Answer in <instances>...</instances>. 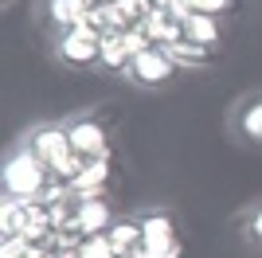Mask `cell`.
Returning <instances> with one entry per match:
<instances>
[{"mask_svg": "<svg viewBox=\"0 0 262 258\" xmlns=\"http://www.w3.org/2000/svg\"><path fill=\"white\" fill-rule=\"evenodd\" d=\"M24 149L32 153L51 176H59V180L71 184L78 176V161H75V149H71V137H67V125H39V129H32L28 141H24Z\"/></svg>", "mask_w": 262, "mask_h": 258, "instance_id": "cell-1", "label": "cell"}, {"mask_svg": "<svg viewBox=\"0 0 262 258\" xmlns=\"http://www.w3.org/2000/svg\"><path fill=\"white\" fill-rule=\"evenodd\" d=\"M51 172L35 161L28 149H16L4 161V200H24V204H35L43 196Z\"/></svg>", "mask_w": 262, "mask_h": 258, "instance_id": "cell-2", "label": "cell"}, {"mask_svg": "<svg viewBox=\"0 0 262 258\" xmlns=\"http://www.w3.org/2000/svg\"><path fill=\"white\" fill-rule=\"evenodd\" d=\"M67 137H71V149H75L78 172L90 168V164L110 161V133H106V125H102V118L82 114V118L67 121Z\"/></svg>", "mask_w": 262, "mask_h": 258, "instance_id": "cell-3", "label": "cell"}, {"mask_svg": "<svg viewBox=\"0 0 262 258\" xmlns=\"http://www.w3.org/2000/svg\"><path fill=\"white\" fill-rule=\"evenodd\" d=\"M141 231H145V243H141L137 258H180L184 254V243L176 235V223L168 211H145Z\"/></svg>", "mask_w": 262, "mask_h": 258, "instance_id": "cell-4", "label": "cell"}, {"mask_svg": "<svg viewBox=\"0 0 262 258\" xmlns=\"http://www.w3.org/2000/svg\"><path fill=\"white\" fill-rule=\"evenodd\" d=\"M59 59L67 67H98L102 59V35H94L90 28H71L59 35Z\"/></svg>", "mask_w": 262, "mask_h": 258, "instance_id": "cell-5", "label": "cell"}, {"mask_svg": "<svg viewBox=\"0 0 262 258\" xmlns=\"http://www.w3.org/2000/svg\"><path fill=\"white\" fill-rule=\"evenodd\" d=\"M176 71H180V63H176L164 47H149V51L133 55L125 78H133V82H141V86H161V82H168Z\"/></svg>", "mask_w": 262, "mask_h": 258, "instance_id": "cell-6", "label": "cell"}, {"mask_svg": "<svg viewBox=\"0 0 262 258\" xmlns=\"http://www.w3.org/2000/svg\"><path fill=\"white\" fill-rule=\"evenodd\" d=\"M110 247L118 250V258H137L141 254V243H145V231H141V215L133 219V215H121V219H114L106 231Z\"/></svg>", "mask_w": 262, "mask_h": 258, "instance_id": "cell-7", "label": "cell"}, {"mask_svg": "<svg viewBox=\"0 0 262 258\" xmlns=\"http://www.w3.org/2000/svg\"><path fill=\"white\" fill-rule=\"evenodd\" d=\"M141 32L149 35V43H153V47H172V43L184 39V20H180L176 12H157V8H153V16L145 20Z\"/></svg>", "mask_w": 262, "mask_h": 258, "instance_id": "cell-8", "label": "cell"}, {"mask_svg": "<svg viewBox=\"0 0 262 258\" xmlns=\"http://www.w3.org/2000/svg\"><path fill=\"white\" fill-rule=\"evenodd\" d=\"M129 63H133V51L125 35H102V59L98 67L110 71V75H129Z\"/></svg>", "mask_w": 262, "mask_h": 258, "instance_id": "cell-9", "label": "cell"}, {"mask_svg": "<svg viewBox=\"0 0 262 258\" xmlns=\"http://www.w3.org/2000/svg\"><path fill=\"white\" fill-rule=\"evenodd\" d=\"M184 35L188 39H196V43H204V47H219L223 43V28H219V20L215 16H204V12H192L184 20Z\"/></svg>", "mask_w": 262, "mask_h": 258, "instance_id": "cell-10", "label": "cell"}, {"mask_svg": "<svg viewBox=\"0 0 262 258\" xmlns=\"http://www.w3.org/2000/svg\"><path fill=\"white\" fill-rule=\"evenodd\" d=\"M47 16H51V24L59 32H71L86 16V0H47Z\"/></svg>", "mask_w": 262, "mask_h": 258, "instance_id": "cell-11", "label": "cell"}, {"mask_svg": "<svg viewBox=\"0 0 262 258\" xmlns=\"http://www.w3.org/2000/svg\"><path fill=\"white\" fill-rule=\"evenodd\" d=\"M164 51L172 55L180 67H204V63H211L215 59V47H204V43H196V39H180V43H172V47H164Z\"/></svg>", "mask_w": 262, "mask_h": 258, "instance_id": "cell-12", "label": "cell"}, {"mask_svg": "<svg viewBox=\"0 0 262 258\" xmlns=\"http://www.w3.org/2000/svg\"><path fill=\"white\" fill-rule=\"evenodd\" d=\"M235 8V0H176V16H180V20H188V16H192V12H204V16H223V12H231Z\"/></svg>", "mask_w": 262, "mask_h": 258, "instance_id": "cell-13", "label": "cell"}, {"mask_svg": "<svg viewBox=\"0 0 262 258\" xmlns=\"http://www.w3.org/2000/svg\"><path fill=\"white\" fill-rule=\"evenodd\" d=\"M239 133L247 141H262V98H254V102H247L239 114Z\"/></svg>", "mask_w": 262, "mask_h": 258, "instance_id": "cell-14", "label": "cell"}, {"mask_svg": "<svg viewBox=\"0 0 262 258\" xmlns=\"http://www.w3.org/2000/svg\"><path fill=\"white\" fill-rule=\"evenodd\" d=\"M75 254H78V258H118V250L110 247L106 235H90V239H82V243H78Z\"/></svg>", "mask_w": 262, "mask_h": 258, "instance_id": "cell-15", "label": "cell"}, {"mask_svg": "<svg viewBox=\"0 0 262 258\" xmlns=\"http://www.w3.org/2000/svg\"><path fill=\"white\" fill-rule=\"evenodd\" d=\"M247 227H251V239H258V243H262V207L251 215V223H247Z\"/></svg>", "mask_w": 262, "mask_h": 258, "instance_id": "cell-16", "label": "cell"}, {"mask_svg": "<svg viewBox=\"0 0 262 258\" xmlns=\"http://www.w3.org/2000/svg\"><path fill=\"white\" fill-rule=\"evenodd\" d=\"M149 4H153L157 12H172L176 8V0H149Z\"/></svg>", "mask_w": 262, "mask_h": 258, "instance_id": "cell-17", "label": "cell"}]
</instances>
